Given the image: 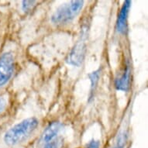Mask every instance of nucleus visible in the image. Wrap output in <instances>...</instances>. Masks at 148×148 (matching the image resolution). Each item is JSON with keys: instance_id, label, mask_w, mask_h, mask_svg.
<instances>
[{"instance_id": "7", "label": "nucleus", "mask_w": 148, "mask_h": 148, "mask_svg": "<svg viewBox=\"0 0 148 148\" xmlns=\"http://www.w3.org/2000/svg\"><path fill=\"white\" fill-rule=\"evenodd\" d=\"M62 125L59 122H52L46 127L41 136V143L45 144L58 137Z\"/></svg>"}, {"instance_id": "6", "label": "nucleus", "mask_w": 148, "mask_h": 148, "mask_svg": "<svg viewBox=\"0 0 148 148\" xmlns=\"http://www.w3.org/2000/svg\"><path fill=\"white\" fill-rule=\"evenodd\" d=\"M131 5V2L126 0L120 9L116 21V29L120 34H124L127 29V19H128L129 11Z\"/></svg>"}, {"instance_id": "13", "label": "nucleus", "mask_w": 148, "mask_h": 148, "mask_svg": "<svg viewBox=\"0 0 148 148\" xmlns=\"http://www.w3.org/2000/svg\"><path fill=\"white\" fill-rule=\"evenodd\" d=\"M6 106V101L4 98L0 97V112H3Z\"/></svg>"}, {"instance_id": "4", "label": "nucleus", "mask_w": 148, "mask_h": 148, "mask_svg": "<svg viewBox=\"0 0 148 148\" xmlns=\"http://www.w3.org/2000/svg\"><path fill=\"white\" fill-rule=\"evenodd\" d=\"M14 57L10 52L4 53L0 57V87L7 83L14 71Z\"/></svg>"}, {"instance_id": "2", "label": "nucleus", "mask_w": 148, "mask_h": 148, "mask_svg": "<svg viewBox=\"0 0 148 148\" xmlns=\"http://www.w3.org/2000/svg\"><path fill=\"white\" fill-rule=\"evenodd\" d=\"M83 4V1H71L61 5L52 16V22L58 25L68 23L79 13Z\"/></svg>"}, {"instance_id": "12", "label": "nucleus", "mask_w": 148, "mask_h": 148, "mask_svg": "<svg viewBox=\"0 0 148 148\" xmlns=\"http://www.w3.org/2000/svg\"><path fill=\"white\" fill-rule=\"evenodd\" d=\"M84 148H100V142L96 140H92L85 146Z\"/></svg>"}, {"instance_id": "3", "label": "nucleus", "mask_w": 148, "mask_h": 148, "mask_svg": "<svg viewBox=\"0 0 148 148\" xmlns=\"http://www.w3.org/2000/svg\"><path fill=\"white\" fill-rule=\"evenodd\" d=\"M88 36V26L87 24L83 25L81 28V34L75 46L71 49L67 62L69 64L75 67H79L82 64L86 53V46Z\"/></svg>"}, {"instance_id": "1", "label": "nucleus", "mask_w": 148, "mask_h": 148, "mask_svg": "<svg viewBox=\"0 0 148 148\" xmlns=\"http://www.w3.org/2000/svg\"><path fill=\"white\" fill-rule=\"evenodd\" d=\"M37 126L38 120L36 118H27L6 131L3 137L4 142L9 147L20 144L33 134Z\"/></svg>"}, {"instance_id": "8", "label": "nucleus", "mask_w": 148, "mask_h": 148, "mask_svg": "<svg viewBox=\"0 0 148 148\" xmlns=\"http://www.w3.org/2000/svg\"><path fill=\"white\" fill-rule=\"evenodd\" d=\"M100 72L101 71L100 69H97V70L94 71L88 74V78L91 82V89H90V95H89V99H92L93 95H94V92H95L96 87H97L98 82L100 78Z\"/></svg>"}, {"instance_id": "9", "label": "nucleus", "mask_w": 148, "mask_h": 148, "mask_svg": "<svg viewBox=\"0 0 148 148\" xmlns=\"http://www.w3.org/2000/svg\"><path fill=\"white\" fill-rule=\"evenodd\" d=\"M128 136L126 132H123L117 136L116 143L112 146V148H126L127 147Z\"/></svg>"}, {"instance_id": "11", "label": "nucleus", "mask_w": 148, "mask_h": 148, "mask_svg": "<svg viewBox=\"0 0 148 148\" xmlns=\"http://www.w3.org/2000/svg\"><path fill=\"white\" fill-rule=\"evenodd\" d=\"M35 1H23V10H24L25 12H27L32 9L34 6L35 4Z\"/></svg>"}, {"instance_id": "10", "label": "nucleus", "mask_w": 148, "mask_h": 148, "mask_svg": "<svg viewBox=\"0 0 148 148\" xmlns=\"http://www.w3.org/2000/svg\"><path fill=\"white\" fill-rule=\"evenodd\" d=\"M64 140L61 136H58L53 140L44 144L43 148H63Z\"/></svg>"}, {"instance_id": "5", "label": "nucleus", "mask_w": 148, "mask_h": 148, "mask_svg": "<svg viewBox=\"0 0 148 148\" xmlns=\"http://www.w3.org/2000/svg\"><path fill=\"white\" fill-rule=\"evenodd\" d=\"M130 68L128 64H125L122 73L115 80V87L122 92H127L130 87Z\"/></svg>"}]
</instances>
